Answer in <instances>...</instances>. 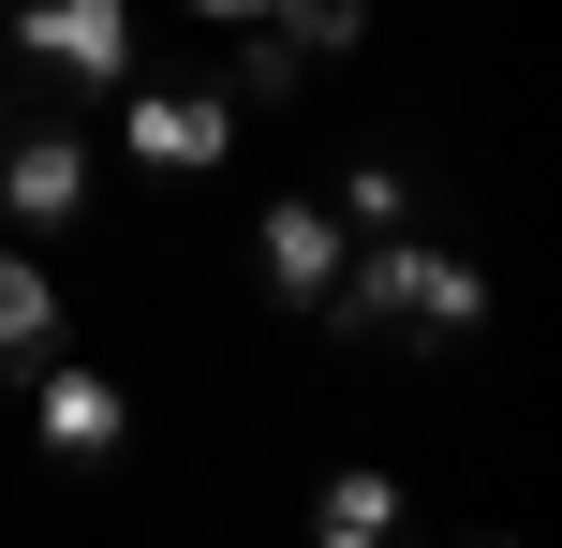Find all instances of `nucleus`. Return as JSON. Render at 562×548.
Returning a JSON list of instances; mask_svg holds the SVG:
<instances>
[{
    "label": "nucleus",
    "instance_id": "f257e3e1",
    "mask_svg": "<svg viewBox=\"0 0 562 548\" xmlns=\"http://www.w3.org/2000/svg\"><path fill=\"white\" fill-rule=\"evenodd\" d=\"M356 326H385V342H474L488 326V267H459V253H429V237H370L356 253V282H326Z\"/></svg>",
    "mask_w": 562,
    "mask_h": 548
},
{
    "label": "nucleus",
    "instance_id": "f03ea898",
    "mask_svg": "<svg viewBox=\"0 0 562 548\" xmlns=\"http://www.w3.org/2000/svg\"><path fill=\"white\" fill-rule=\"evenodd\" d=\"M0 15H15V45L59 89H119L134 75V0H0Z\"/></svg>",
    "mask_w": 562,
    "mask_h": 548
},
{
    "label": "nucleus",
    "instance_id": "7ed1b4c3",
    "mask_svg": "<svg viewBox=\"0 0 562 548\" xmlns=\"http://www.w3.org/2000/svg\"><path fill=\"white\" fill-rule=\"evenodd\" d=\"M119 148H134L148 178H207L237 148V89H134V104H119Z\"/></svg>",
    "mask_w": 562,
    "mask_h": 548
},
{
    "label": "nucleus",
    "instance_id": "20e7f679",
    "mask_svg": "<svg viewBox=\"0 0 562 548\" xmlns=\"http://www.w3.org/2000/svg\"><path fill=\"white\" fill-rule=\"evenodd\" d=\"M89 208V148L75 134H0V223L15 237H59Z\"/></svg>",
    "mask_w": 562,
    "mask_h": 548
},
{
    "label": "nucleus",
    "instance_id": "39448f33",
    "mask_svg": "<svg viewBox=\"0 0 562 548\" xmlns=\"http://www.w3.org/2000/svg\"><path fill=\"white\" fill-rule=\"evenodd\" d=\"M30 445H45V460H119V445H134V401H119L104 371H45V401H30Z\"/></svg>",
    "mask_w": 562,
    "mask_h": 548
},
{
    "label": "nucleus",
    "instance_id": "423d86ee",
    "mask_svg": "<svg viewBox=\"0 0 562 548\" xmlns=\"http://www.w3.org/2000/svg\"><path fill=\"white\" fill-rule=\"evenodd\" d=\"M340 237H356V223H340L326 193H267V237H252V253H267V282L296 297V312H311V297L340 282Z\"/></svg>",
    "mask_w": 562,
    "mask_h": 548
},
{
    "label": "nucleus",
    "instance_id": "0eeeda50",
    "mask_svg": "<svg viewBox=\"0 0 562 548\" xmlns=\"http://www.w3.org/2000/svg\"><path fill=\"white\" fill-rule=\"evenodd\" d=\"M45 342H59V282H45L30 253H0V371H30Z\"/></svg>",
    "mask_w": 562,
    "mask_h": 548
},
{
    "label": "nucleus",
    "instance_id": "6e6552de",
    "mask_svg": "<svg viewBox=\"0 0 562 548\" xmlns=\"http://www.w3.org/2000/svg\"><path fill=\"white\" fill-rule=\"evenodd\" d=\"M385 519H400V490H385V474H370V460H356V474H326V490H311V534H326V548H370Z\"/></svg>",
    "mask_w": 562,
    "mask_h": 548
},
{
    "label": "nucleus",
    "instance_id": "1a4fd4ad",
    "mask_svg": "<svg viewBox=\"0 0 562 548\" xmlns=\"http://www.w3.org/2000/svg\"><path fill=\"white\" fill-rule=\"evenodd\" d=\"M281 45H296V59H356L370 45V0H281Z\"/></svg>",
    "mask_w": 562,
    "mask_h": 548
},
{
    "label": "nucleus",
    "instance_id": "9d476101",
    "mask_svg": "<svg viewBox=\"0 0 562 548\" xmlns=\"http://www.w3.org/2000/svg\"><path fill=\"white\" fill-rule=\"evenodd\" d=\"M326 208H340V223H370V237H385V223H400V208H415V178H400V164H356V178H340V193H326Z\"/></svg>",
    "mask_w": 562,
    "mask_h": 548
},
{
    "label": "nucleus",
    "instance_id": "9b49d317",
    "mask_svg": "<svg viewBox=\"0 0 562 548\" xmlns=\"http://www.w3.org/2000/svg\"><path fill=\"white\" fill-rule=\"evenodd\" d=\"M193 15H223V30H237V15H281V0H193Z\"/></svg>",
    "mask_w": 562,
    "mask_h": 548
}]
</instances>
